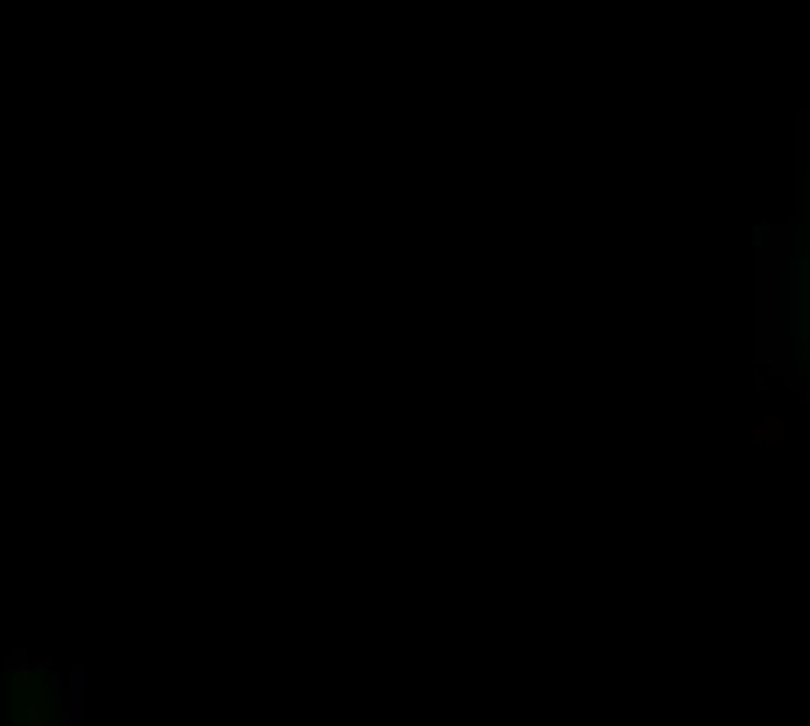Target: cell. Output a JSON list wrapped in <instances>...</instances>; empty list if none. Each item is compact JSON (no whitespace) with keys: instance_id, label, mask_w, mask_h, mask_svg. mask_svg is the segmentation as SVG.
<instances>
[{"instance_id":"1","label":"cell","mask_w":810,"mask_h":726,"mask_svg":"<svg viewBox=\"0 0 810 726\" xmlns=\"http://www.w3.org/2000/svg\"><path fill=\"white\" fill-rule=\"evenodd\" d=\"M49 719H64V726H78V719H84V678H78V671L56 678V705H49Z\"/></svg>"}]
</instances>
